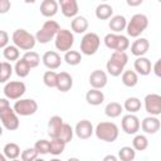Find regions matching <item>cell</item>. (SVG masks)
Listing matches in <instances>:
<instances>
[{
	"label": "cell",
	"mask_w": 161,
	"mask_h": 161,
	"mask_svg": "<svg viewBox=\"0 0 161 161\" xmlns=\"http://www.w3.org/2000/svg\"><path fill=\"white\" fill-rule=\"evenodd\" d=\"M127 62H128V55L126 54V52H113L106 64L107 72L112 77H118L123 73Z\"/></svg>",
	"instance_id": "cell-1"
},
{
	"label": "cell",
	"mask_w": 161,
	"mask_h": 161,
	"mask_svg": "<svg viewBox=\"0 0 161 161\" xmlns=\"http://www.w3.org/2000/svg\"><path fill=\"white\" fill-rule=\"evenodd\" d=\"M148 26V18L145 14H135L127 21L126 31L131 38H138Z\"/></svg>",
	"instance_id": "cell-2"
},
{
	"label": "cell",
	"mask_w": 161,
	"mask_h": 161,
	"mask_svg": "<svg viewBox=\"0 0 161 161\" xmlns=\"http://www.w3.org/2000/svg\"><path fill=\"white\" fill-rule=\"evenodd\" d=\"M119 130L113 122H99L94 128V135L98 140L104 142H114L118 137Z\"/></svg>",
	"instance_id": "cell-3"
},
{
	"label": "cell",
	"mask_w": 161,
	"mask_h": 161,
	"mask_svg": "<svg viewBox=\"0 0 161 161\" xmlns=\"http://www.w3.org/2000/svg\"><path fill=\"white\" fill-rule=\"evenodd\" d=\"M13 43L18 49L21 50H26L30 52L34 47H35V36L33 34H30L29 31H26L25 29H16L13 35H11Z\"/></svg>",
	"instance_id": "cell-4"
},
{
	"label": "cell",
	"mask_w": 161,
	"mask_h": 161,
	"mask_svg": "<svg viewBox=\"0 0 161 161\" xmlns=\"http://www.w3.org/2000/svg\"><path fill=\"white\" fill-rule=\"evenodd\" d=\"M59 30H60V26L55 20H47L43 24V26L36 31V34L34 36H35V40L38 43L47 44L55 38V35Z\"/></svg>",
	"instance_id": "cell-5"
},
{
	"label": "cell",
	"mask_w": 161,
	"mask_h": 161,
	"mask_svg": "<svg viewBox=\"0 0 161 161\" xmlns=\"http://www.w3.org/2000/svg\"><path fill=\"white\" fill-rule=\"evenodd\" d=\"M104 44L108 49L113 52H126L130 48V40L126 35L109 33L104 36Z\"/></svg>",
	"instance_id": "cell-6"
},
{
	"label": "cell",
	"mask_w": 161,
	"mask_h": 161,
	"mask_svg": "<svg viewBox=\"0 0 161 161\" xmlns=\"http://www.w3.org/2000/svg\"><path fill=\"white\" fill-rule=\"evenodd\" d=\"M101 45V39L96 33H86L80 40V53L84 55H93Z\"/></svg>",
	"instance_id": "cell-7"
},
{
	"label": "cell",
	"mask_w": 161,
	"mask_h": 161,
	"mask_svg": "<svg viewBox=\"0 0 161 161\" xmlns=\"http://www.w3.org/2000/svg\"><path fill=\"white\" fill-rule=\"evenodd\" d=\"M54 44L55 48L63 53H67L68 50H70V48L74 44V35L70 30L68 29H60L55 38H54Z\"/></svg>",
	"instance_id": "cell-8"
},
{
	"label": "cell",
	"mask_w": 161,
	"mask_h": 161,
	"mask_svg": "<svg viewBox=\"0 0 161 161\" xmlns=\"http://www.w3.org/2000/svg\"><path fill=\"white\" fill-rule=\"evenodd\" d=\"M13 109L18 116L26 117L34 114L38 111V103L31 98H24V99L20 98L15 102Z\"/></svg>",
	"instance_id": "cell-9"
},
{
	"label": "cell",
	"mask_w": 161,
	"mask_h": 161,
	"mask_svg": "<svg viewBox=\"0 0 161 161\" xmlns=\"http://www.w3.org/2000/svg\"><path fill=\"white\" fill-rule=\"evenodd\" d=\"M26 86L21 80H11L8 82L4 87V94L6 99H20L21 96L25 93Z\"/></svg>",
	"instance_id": "cell-10"
},
{
	"label": "cell",
	"mask_w": 161,
	"mask_h": 161,
	"mask_svg": "<svg viewBox=\"0 0 161 161\" xmlns=\"http://www.w3.org/2000/svg\"><path fill=\"white\" fill-rule=\"evenodd\" d=\"M0 122L8 131H15L20 126V121L18 114L14 112L11 107L6 108L5 111L0 112Z\"/></svg>",
	"instance_id": "cell-11"
},
{
	"label": "cell",
	"mask_w": 161,
	"mask_h": 161,
	"mask_svg": "<svg viewBox=\"0 0 161 161\" xmlns=\"http://www.w3.org/2000/svg\"><path fill=\"white\" fill-rule=\"evenodd\" d=\"M145 109L151 116L157 117L161 114V96L157 93H150L145 97Z\"/></svg>",
	"instance_id": "cell-12"
},
{
	"label": "cell",
	"mask_w": 161,
	"mask_h": 161,
	"mask_svg": "<svg viewBox=\"0 0 161 161\" xmlns=\"http://www.w3.org/2000/svg\"><path fill=\"white\" fill-rule=\"evenodd\" d=\"M121 127H122V131L127 135H136L140 130V119L137 116L132 114V113H128L126 116L122 117V121H121Z\"/></svg>",
	"instance_id": "cell-13"
},
{
	"label": "cell",
	"mask_w": 161,
	"mask_h": 161,
	"mask_svg": "<svg viewBox=\"0 0 161 161\" xmlns=\"http://www.w3.org/2000/svg\"><path fill=\"white\" fill-rule=\"evenodd\" d=\"M74 133L78 138L80 140H87L89 138L93 133H94V128H93V125L91 121L88 119H80L75 127H74Z\"/></svg>",
	"instance_id": "cell-14"
},
{
	"label": "cell",
	"mask_w": 161,
	"mask_h": 161,
	"mask_svg": "<svg viewBox=\"0 0 161 161\" xmlns=\"http://www.w3.org/2000/svg\"><path fill=\"white\" fill-rule=\"evenodd\" d=\"M108 82L107 73L102 69H96L89 75V84L93 89H102Z\"/></svg>",
	"instance_id": "cell-15"
},
{
	"label": "cell",
	"mask_w": 161,
	"mask_h": 161,
	"mask_svg": "<svg viewBox=\"0 0 161 161\" xmlns=\"http://www.w3.org/2000/svg\"><path fill=\"white\" fill-rule=\"evenodd\" d=\"M42 60H43V64L49 69V70H54L57 68L60 67L62 64V58L60 55L54 52V50H48L43 54L42 57Z\"/></svg>",
	"instance_id": "cell-16"
},
{
	"label": "cell",
	"mask_w": 161,
	"mask_h": 161,
	"mask_svg": "<svg viewBox=\"0 0 161 161\" xmlns=\"http://www.w3.org/2000/svg\"><path fill=\"white\" fill-rule=\"evenodd\" d=\"M60 6V11L65 18H75L78 14V3L75 0H60L58 3Z\"/></svg>",
	"instance_id": "cell-17"
},
{
	"label": "cell",
	"mask_w": 161,
	"mask_h": 161,
	"mask_svg": "<svg viewBox=\"0 0 161 161\" xmlns=\"http://www.w3.org/2000/svg\"><path fill=\"white\" fill-rule=\"evenodd\" d=\"M140 127L142 128V131L145 133H150V135H153L156 133L160 127H161V123H160V119L155 116H148V117H145L142 119V122L140 123Z\"/></svg>",
	"instance_id": "cell-18"
},
{
	"label": "cell",
	"mask_w": 161,
	"mask_h": 161,
	"mask_svg": "<svg viewBox=\"0 0 161 161\" xmlns=\"http://www.w3.org/2000/svg\"><path fill=\"white\" fill-rule=\"evenodd\" d=\"M131 47V53L135 57H143L148 49H150V42L146 38H137L132 44H130Z\"/></svg>",
	"instance_id": "cell-19"
},
{
	"label": "cell",
	"mask_w": 161,
	"mask_h": 161,
	"mask_svg": "<svg viewBox=\"0 0 161 161\" xmlns=\"http://www.w3.org/2000/svg\"><path fill=\"white\" fill-rule=\"evenodd\" d=\"M135 72L141 75H148L152 72V64L151 60L146 57H138L133 63Z\"/></svg>",
	"instance_id": "cell-20"
},
{
	"label": "cell",
	"mask_w": 161,
	"mask_h": 161,
	"mask_svg": "<svg viewBox=\"0 0 161 161\" xmlns=\"http://www.w3.org/2000/svg\"><path fill=\"white\" fill-rule=\"evenodd\" d=\"M73 87V78L69 73L67 72H60L58 73V79H57V86L55 88L60 92H68Z\"/></svg>",
	"instance_id": "cell-21"
},
{
	"label": "cell",
	"mask_w": 161,
	"mask_h": 161,
	"mask_svg": "<svg viewBox=\"0 0 161 161\" xmlns=\"http://www.w3.org/2000/svg\"><path fill=\"white\" fill-rule=\"evenodd\" d=\"M63 118L60 116H52L48 122V135L50 138H57L63 126Z\"/></svg>",
	"instance_id": "cell-22"
},
{
	"label": "cell",
	"mask_w": 161,
	"mask_h": 161,
	"mask_svg": "<svg viewBox=\"0 0 161 161\" xmlns=\"http://www.w3.org/2000/svg\"><path fill=\"white\" fill-rule=\"evenodd\" d=\"M58 3L55 0H43L40 4V14L45 18H52L58 13Z\"/></svg>",
	"instance_id": "cell-23"
},
{
	"label": "cell",
	"mask_w": 161,
	"mask_h": 161,
	"mask_svg": "<svg viewBox=\"0 0 161 161\" xmlns=\"http://www.w3.org/2000/svg\"><path fill=\"white\" fill-rule=\"evenodd\" d=\"M126 25H127V20L123 15H114L111 18L108 23V26L113 34H118L122 30H126Z\"/></svg>",
	"instance_id": "cell-24"
},
{
	"label": "cell",
	"mask_w": 161,
	"mask_h": 161,
	"mask_svg": "<svg viewBox=\"0 0 161 161\" xmlns=\"http://www.w3.org/2000/svg\"><path fill=\"white\" fill-rule=\"evenodd\" d=\"M86 101L91 106H99L104 102V94L101 89H89L86 93Z\"/></svg>",
	"instance_id": "cell-25"
},
{
	"label": "cell",
	"mask_w": 161,
	"mask_h": 161,
	"mask_svg": "<svg viewBox=\"0 0 161 161\" xmlns=\"http://www.w3.org/2000/svg\"><path fill=\"white\" fill-rule=\"evenodd\" d=\"M70 28L75 34H83L88 29V20L84 16L77 15L75 18H73V20L70 23Z\"/></svg>",
	"instance_id": "cell-26"
},
{
	"label": "cell",
	"mask_w": 161,
	"mask_h": 161,
	"mask_svg": "<svg viewBox=\"0 0 161 161\" xmlns=\"http://www.w3.org/2000/svg\"><path fill=\"white\" fill-rule=\"evenodd\" d=\"M113 15V8L109 5V4H99L97 5L96 8V16L99 19V20H107V19H111Z\"/></svg>",
	"instance_id": "cell-27"
},
{
	"label": "cell",
	"mask_w": 161,
	"mask_h": 161,
	"mask_svg": "<svg viewBox=\"0 0 161 161\" xmlns=\"http://www.w3.org/2000/svg\"><path fill=\"white\" fill-rule=\"evenodd\" d=\"M121 79H122V83L126 87L132 88L138 83V74L135 70H131V69L130 70H123Z\"/></svg>",
	"instance_id": "cell-28"
},
{
	"label": "cell",
	"mask_w": 161,
	"mask_h": 161,
	"mask_svg": "<svg viewBox=\"0 0 161 161\" xmlns=\"http://www.w3.org/2000/svg\"><path fill=\"white\" fill-rule=\"evenodd\" d=\"M123 112V107L121 103L118 102H109L106 108H104V113L107 117L109 118H116V117H119L121 113Z\"/></svg>",
	"instance_id": "cell-29"
},
{
	"label": "cell",
	"mask_w": 161,
	"mask_h": 161,
	"mask_svg": "<svg viewBox=\"0 0 161 161\" xmlns=\"http://www.w3.org/2000/svg\"><path fill=\"white\" fill-rule=\"evenodd\" d=\"M4 156L9 160H15L20 156V147L15 142H9L4 146Z\"/></svg>",
	"instance_id": "cell-30"
},
{
	"label": "cell",
	"mask_w": 161,
	"mask_h": 161,
	"mask_svg": "<svg viewBox=\"0 0 161 161\" xmlns=\"http://www.w3.org/2000/svg\"><path fill=\"white\" fill-rule=\"evenodd\" d=\"M30 67H29V64L21 58V59H18L16 62H15V65H14V72H15V74L18 75V77H20V78H25V77H28L29 75V73H30Z\"/></svg>",
	"instance_id": "cell-31"
},
{
	"label": "cell",
	"mask_w": 161,
	"mask_h": 161,
	"mask_svg": "<svg viewBox=\"0 0 161 161\" xmlns=\"http://www.w3.org/2000/svg\"><path fill=\"white\" fill-rule=\"evenodd\" d=\"M128 113H136L141 109V101L137 98V97H130L125 101L123 106H122Z\"/></svg>",
	"instance_id": "cell-32"
},
{
	"label": "cell",
	"mask_w": 161,
	"mask_h": 161,
	"mask_svg": "<svg viewBox=\"0 0 161 161\" xmlns=\"http://www.w3.org/2000/svg\"><path fill=\"white\" fill-rule=\"evenodd\" d=\"M73 135H74V130L72 128V126L69 123H63V126L60 128V132H59L57 138L62 140L64 143H68L73 140Z\"/></svg>",
	"instance_id": "cell-33"
},
{
	"label": "cell",
	"mask_w": 161,
	"mask_h": 161,
	"mask_svg": "<svg viewBox=\"0 0 161 161\" xmlns=\"http://www.w3.org/2000/svg\"><path fill=\"white\" fill-rule=\"evenodd\" d=\"M65 145L62 140L59 138H52V141H49V153L54 155V156H58L60 153H63L64 148H65Z\"/></svg>",
	"instance_id": "cell-34"
},
{
	"label": "cell",
	"mask_w": 161,
	"mask_h": 161,
	"mask_svg": "<svg viewBox=\"0 0 161 161\" xmlns=\"http://www.w3.org/2000/svg\"><path fill=\"white\" fill-rule=\"evenodd\" d=\"M3 55H4V58L9 63L10 62H14V60L16 62L19 59V57H20V52H19V49L15 45H8L3 50Z\"/></svg>",
	"instance_id": "cell-35"
},
{
	"label": "cell",
	"mask_w": 161,
	"mask_h": 161,
	"mask_svg": "<svg viewBox=\"0 0 161 161\" xmlns=\"http://www.w3.org/2000/svg\"><path fill=\"white\" fill-rule=\"evenodd\" d=\"M148 147V140L143 135H136L132 140V148L135 151H145Z\"/></svg>",
	"instance_id": "cell-36"
},
{
	"label": "cell",
	"mask_w": 161,
	"mask_h": 161,
	"mask_svg": "<svg viewBox=\"0 0 161 161\" xmlns=\"http://www.w3.org/2000/svg\"><path fill=\"white\" fill-rule=\"evenodd\" d=\"M64 60L68 65H78L82 62V54L78 50H68L64 54Z\"/></svg>",
	"instance_id": "cell-37"
},
{
	"label": "cell",
	"mask_w": 161,
	"mask_h": 161,
	"mask_svg": "<svg viewBox=\"0 0 161 161\" xmlns=\"http://www.w3.org/2000/svg\"><path fill=\"white\" fill-rule=\"evenodd\" d=\"M136 157V151L130 146H123L118 151V157L121 161H133Z\"/></svg>",
	"instance_id": "cell-38"
},
{
	"label": "cell",
	"mask_w": 161,
	"mask_h": 161,
	"mask_svg": "<svg viewBox=\"0 0 161 161\" xmlns=\"http://www.w3.org/2000/svg\"><path fill=\"white\" fill-rule=\"evenodd\" d=\"M14 68L9 62H1V68H0V83H8L13 74Z\"/></svg>",
	"instance_id": "cell-39"
},
{
	"label": "cell",
	"mask_w": 161,
	"mask_h": 161,
	"mask_svg": "<svg viewBox=\"0 0 161 161\" xmlns=\"http://www.w3.org/2000/svg\"><path fill=\"white\" fill-rule=\"evenodd\" d=\"M23 59L29 64L30 68H35V67H38L39 63H40V57H39V54H38L36 52H33V50L26 52V53L23 55Z\"/></svg>",
	"instance_id": "cell-40"
},
{
	"label": "cell",
	"mask_w": 161,
	"mask_h": 161,
	"mask_svg": "<svg viewBox=\"0 0 161 161\" xmlns=\"http://www.w3.org/2000/svg\"><path fill=\"white\" fill-rule=\"evenodd\" d=\"M57 79H58V73H55L54 70H47L43 74V82L49 88H55Z\"/></svg>",
	"instance_id": "cell-41"
},
{
	"label": "cell",
	"mask_w": 161,
	"mask_h": 161,
	"mask_svg": "<svg viewBox=\"0 0 161 161\" xmlns=\"http://www.w3.org/2000/svg\"><path fill=\"white\" fill-rule=\"evenodd\" d=\"M39 153L36 152V150L34 147H30V148H25L24 151H21L20 153V157H21V161H34L35 158H38Z\"/></svg>",
	"instance_id": "cell-42"
},
{
	"label": "cell",
	"mask_w": 161,
	"mask_h": 161,
	"mask_svg": "<svg viewBox=\"0 0 161 161\" xmlns=\"http://www.w3.org/2000/svg\"><path fill=\"white\" fill-rule=\"evenodd\" d=\"M34 148L39 155H47L49 153V141L48 140H38L34 145Z\"/></svg>",
	"instance_id": "cell-43"
},
{
	"label": "cell",
	"mask_w": 161,
	"mask_h": 161,
	"mask_svg": "<svg viewBox=\"0 0 161 161\" xmlns=\"http://www.w3.org/2000/svg\"><path fill=\"white\" fill-rule=\"evenodd\" d=\"M9 44V34L5 30H0V49H4Z\"/></svg>",
	"instance_id": "cell-44"
},
{
	"label": "cell",
	"mask_w": 161,
	"mask_h": 161,
	"mask_svg": "<svg viewBox=\"0 0 161 161\" xmlns=\"http://www.w3.org/2000/svg\"><path fill=\"white\" fill-rule=\"evenodd\" d=\"M11 8V3L9 0H0V14H6Z\"/></svg>",
	"instance_id": "cell-45"
},
{
	"label": "cell",
	"mask_w": 161,
	"mask_h": 161,
	"mask_svg": "<svg viewBox=\"0 0 161 161\" xmlns=\"http://www.w3.org/2000/svg\"><path fill=\"white\" fill-rule=\"evenodd\" d=\"M152 70L156 77H161V59L156 60V63L152 65Z\"/></svg>",
	"instance_id": "cell-46"
},
{
	"label": "cell",
	"mask_w": 161,
	"mask_h": 161,
	"mask_svg": "<svg viewBox=\"0 0 161 161\" xmlns=\"http://www.w3.org/2000/svg\"><path fill=\"white\" fill-rule=\"evenodd\" d=\"M9 107H10L9 101H8L6 98H0V112L5 111V109H6V108H9Z\"/></svg>",
	"instance_id": "cell-47"
},
{
	"label": "cell",
	"mask_w": 161,
	"mask_h": 161,
	"mask_svg": "<svg viewBox=\"0 0 161 161\" xmlns=\"http://www.w3.org/2000/svg\"><path fill=\"white\" fill-rule=\"evenodd\" d=\"M102 161H118V158H117V156H114V155H106Z\"/></svg>",
	"instance_id": "cell-48"
},
{
	"label": "cell",
	"mask_w": 161,
	"mask_h": 161,
	"mask_svg": "<svg viewBox=\"0 0 161 161\" xmlns=\"http://www.w3.org/2000/svg\"><path fill=\"white\" fill-rule=\"evenodd\" d=\"M141 4H142V0H137V1L127 0V5H130V6H137V5H141Z\"/></svg>",
	"instance_id": "cell-49"
},
{
	"label": "cell",
	"mask_w": 161,
	"mask_h": 161,
	"mask_svg": "<svg viewBox=\"0 0 161 161\" xmlns=\"http://www.w3.org/2000/svg\"><path fill=\"white\" fill-rule=\"evenodd\" d=\"M0 161H6V157L4 156V153L0 152Z\"/></svg>",
	"instance_id": "cell-50"
},
{
	"label": "cell",
	"mask_w": 161,
	"mask_h": 161,
	"mask_svg": "<svg viewBox=\"0 0 161 161\" xmlns=\"http://www.w3.org/2000/svg\"><path fill=\"white\" fill-rule=\"evenodd\" d=\"M67 161H80L79 158H77V157H70V158H68Z\"/></svg>",
	"instance_id": "cell-51"
},
{
	"label": "cell",
	"mask_w": 161,
	"mask_h": 161,
	"mask_svg": "<svg viewBox=\"0 0 161 161\" xmlns=\"http://www.w3.org/2000/svg\"><path fill=\"white\" fill-rule=\"evenodd\" d=\"M34 161H45V160H43V158H40V157H38V158H35Z\"/></svg>",
	"instance_id": "cell-52"
},
{
	"label": "cell",
	"mask_w": 161,
	"mask_h": 161,
	"mask_svg": "<svg viewBox=\"0 0 161 161\" xmlns=\"http://www.w3.org/2000/svg\"><path fill=\"white\" fill-rule=\"evenodd\" d=\"M1 135H3V127L0 126V136H1Z\"/></svg>",
	"instance_id": "cell-53"
},
{
	"label": "cell",
	"mask_w": 161,
	"mask_h": 161,
	"mask_svg": "<svg viewBox=\"0 0 161 161\" xmlns=\"http://www.w3.org/2000/svg\"><path fill=\"white\" fill-rule=\"evenodd\" d=\"M50 161H60V160H59V158H52Z\"/></svg>",
	"instance_id": "cell-54"
},
{
	"label": "cell",
	"mask_w": 161,
	"mask_h": 161,
	"mask_svg": "<svg viewBox=\"0 0 161 161\" xmlns=\"http://www.w3.org/2000/svg\"><path fill=\"white\" fill-rule=\"evenodd\" d=\"M11 161H20L19 158H15V160H11Z\"/></svg>",
	"instance_id": "cell-55"
},
{
	"label": "cell",
	"mask_w": 161,
	"mask_h": 161,
	"mask_svg": "<svg viewBox=\"0 0 161 161\" xmlns=\"http://www.w3.org/2000/svg\"><path fill=\"white\" fill-rule=\"evenodd\" d=\"M0 68H1V62H0Z\"/></svg>",
	"instance_id": "cell-56"
}]
</instances>
